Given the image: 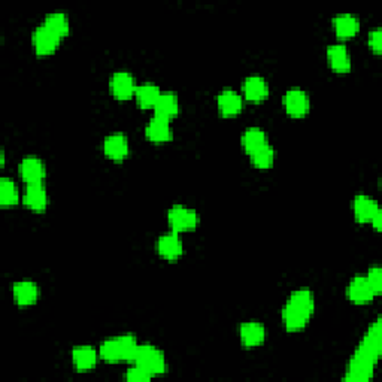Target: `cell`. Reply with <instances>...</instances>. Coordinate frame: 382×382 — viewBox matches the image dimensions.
<instances>
[{
    "mask_svg": "<svg viewBox=\"0 0 382 382\" xmlns=\"http://www.w3.org/2000/svg\"><path fill=\"white\" fill-rule=\"evenodd\" d=\"M381 355V319L378 318L373 323L366 335L363 336L357 350L348 364L346 381H368L372 378L373 369Z\"/></svg>",
    "mask_w": 382,
    "mask_h": 382,
    "instance_id": "obj_1",
    "label": "cell"
},
{
    "mask_svg": "<svg viewBox=\"0 0 382 382\" xmlns=\"http://www.w3.org/2000/svg\"><path fill=\"white\" fill-rule=\"evenodd\" d=\"M133 363L137 364V366L144 368L146 372H150L153 377L163 375L168 369L166 357H164L163 351L159 350L157 346L150 344L139 345Z\"/></svg>",
    "mask_w": 382,
    "mask_h": 382,
    "instance_id": "obj_2",
    "label": "cell"
},
{
    "mask_svg": "<svg viewBox=\"0 0 382 382\" xmlns=\"http://www.w3.org/2000/svg\"><path fill=\"white\" fill-rule=\"evenodd\" d=\"M168 223L172 227V232H191L197 227L199 215L194 210H191V207L178 203L173 205L168 211Z\"/></svg>",
    "mask_w": 382,
    "mask_h": 382,
    "instance_id": "obj_3",
    "label": "cell"
},
{
    "mask_svg": "<svg viewBox=\"0 0 382 382\" xmlns=\"http://www.w3.org/2000/svg\"><path fill=\"white\" fill-rule=\"evenodd\" d=\"M282 106H284L286 114H289L290 117L303 118L311 109L309 95L305 90L294 87V89H290L289 91L284 94Z\"/></svg>",
    "mask_w": 382,
    "mask_h": 382,
    "instance_id": "obj_4",
    "label": "cell"
},
{
    "mask_svg": "<svg viewBox=\"0 0 382 382\" xmlns=\"http://www.w3.org/2000/svg\"><path fill=\"white\" fill-rule=\"evenodd\" d=\"M32 43L38 56H51L56 53L60 43H62V39L45 25L41 24L32 34Z\"/></svg>",
    "mask_w": 382,
    "mask_h": 382,
    "instance_id": "obj_5",
    "label": "cell"
},
{
    "mask_svg": "<svg viewBox=\"0 0 382 382\" xmlns=\"http://www.w3.org/2000/svg\"><path fill=\"white\" fill-rule=\"evenodd\" d=\"M109 89L114 98L118 100H128L135 98V93L137 89V84L135 76L128 72H115L112 74L109 80Z\"/></svg>",
    "mask_w": 382,
    "mask_h": 382,
    "instance_id": "obj_6",
    "label": "cell"
},
{
    "mask_svg": "<svg viewBox=\"0 0 382 382\" xmlns=\"http://www.w3.org/2000/svg\"><path fill=\"white\" fill-rule=\"evenodd\" d=\"M20 177L25 181V184H41L47 177V168L36 155H29L21 160L19 166Z\"/></svg>",
    "mask_w": 382,
    "mask_h": 382,
    "instance_id": "obj_7",
    "label": "cell"
},
{
    "mask_svg": "<svg viewBox=\"0 0 382 382\" xmlns=\"http://www.w3.org/2000/svg\"><path fill=\"white\" fill-rule=\"evenodd\" d=\"M145 136L153 144H168L173 137V128L169 120L153 117L145 126Z\"/></svg>",
    "mask_w": 382,
    "mask_h": 382,
    "instance_id": "obj_8",
    "label": "cell"
},
{
    "mask_svg": "<svg viewBox=\"0 0 382 382\" xmlns=\"http://www.w3.org/2000/svg\"><path fill=\"white\" fill-rule=\"evenodd\" d=\"M155 248H157V253L164 260H178L182 256V253H184V244H182L179 233L177 232L161 234L157 239Z\"/></svg>",
    "mask_w": 382,
    "mask_h": 382,
    "instance_id": "obj_9",
    "label": "cell"
},
{
    "mask_svg": "<svg viewBox=\"0 0 382 382\" xmlns=\"http://www.w3.org/2000/svg\"><path fill=\"white\" fill-rule=\"evenodd\" d=\"M348 299L355 305H366L377 296L366 276H354L348 284Z\"/></svg>",
    "mask_w": 382,
    "mask_h": 382,
    "instance_id": "obj_10",
    "label": "cell"
},
{
    "mask_svg": "<svg viewBox=\"0 0 382 382\" xmlns=\"http://www.w3.org/2000/svg\"><path fill=\"white\" fill-rule=\"evenodd\" d=\"M327 62L337 74H348L352 67L351 54L344 43H333L327 48Z\"/></svg>",
    "mask_w": 382,
    "mask_h": 382,
    "instance_id": "obj_11",
    "label": "cell"
},
{
    "mask_svg": "<svg viewBox=\"0 0 382 382\" xmlns=\"http://www.w3.org/2000/svg\"><path fill=\"white\" fill-rule=\"evenodd\" d=\"M23 202L33 212L45 211L49 202V197L43 182H41V184H27L24 191Z\"/></svg>",
    "mask_w": 382,
    "mask_h": 382,
    "instance_id": "obj_12",
    "label": "cell"
},
{
    "mask_svg": "<svg viewBox=\"0 0 382 382\" xmlns=\"http://www.w3.org/2000/svg\"><path fill=\"white\" fill-rule=\"evenodd\" d=\"M103 151H105V155L108 159L114 161H123L124 159H127L130 151L127 136L123 133L109 135L105 139V142H103Z\"/></svg>",
    "mask_w": 382,
    "mask_h": 382,
    "instance_id": "obj_13",
    "label": "cell"
},
{
    "mask_svg": "<svg viewBox=\"0 0 382 382\" xmlns=\"http://www.w3.org/2000/svg\"><path fill=\"white\" fill-rule=\"evenodd\" d=\"M41 290L36 282L33 281H19L12 285V297L16 305L30 306L38 302Z\"/></svg>",
    "mask_w": 382,
    "mask_h": 382,
    "instance_id": "obj_14",
    "label": "cell"
},
{
    "mask_svg": "<svg viewBox=\"0 0 382 382\" xmlns=\"http://www.w3.org/2000/svg\"><path fill=\"white\" fill-rule=\"evenodd\" d=\"M352 211H354L355 220L361 224H366L372 221L375 214L381 211V207L375 199H372L370 196L366 194H359L355 196L352 202Z\"/></svg>",
    "mask_w": 382,
    "mask_h": 382,
    "instance_id": "obj_15",
    "label": "cell"
},
{
    "mask_svg": "<svg viewBox=\"0 0 382 382\" xmlns=\"http://www.w3.org/2000/svg\"><path fill=\"white\" fill-rule=\"evenodd\" d=\"M216 106L224 117H234L244 108V99L242 95L232 89L223 90L216 98Z\"/></svg>",
    "mask_w": 382,
    "mask_h": 382,
    "instance_id": "obj_16",
    "label": "cell"
},
{
    "mask_svg": "<svg viewBox=\"0 0 382 382\" xmlns=\"http://www.w3.org/2000/svg\"><path fill=\"white\" fill-rule=\"evenodd\" d=\"M239 339L247 348H256L266 339V328L257 321H248L239 327Z\"/></svg>",
    "mask_w": 382,
    "mask_h": 382,
    "instance_id": "obj_17",
    "label": "cell"
},
{
    "mask_svg": "<svg viewBox=\"0 0 382 382\" xmlns=\"http://www.w3.org/2000/svg\"><path fill=\"white\" fill-rule=\"evenodd\" d=\"M242 90H244L245 99L254 103H260L267 99L269 95V84L263 76L251 75L242 84Z\"/></svg>",
    "mask_w": 382,
    "mask_h": 382,
    "instance_id": "obj_18",
    "label": "cell"
},
{
    "mask_svg": "<svg viewBox=\"0 0 382 382\" xmlns=\"http://www.w3.org/2000/svg\"><path fill=\"white\" fill-rule=\"evenodd\" d=\"M281 318H282L284 327L289 330V332H300V330L306 327L308 321L311 319L308 314H305V312L300 311L299 308L291 305L290 302H286V305L282 308Z\"/></svg>",
    "mask_w": 382,
    "mask_h": 382,
    "instance_id": "obj_19",
    "label": "cell"
},
{
    "mask_svg": "<svg viewBox=\"0 0 382 382\" xmlns=\"http://www.w3.org/2000/svg\"><path fill=\"white\" fill-rule=\"evenodd\" d=\"M155 117L164 120H172L179 114V99L177 93L173 91H161L160 98L154 106Z\"/></svg>",
    "mask_w": 382,
    "mask_h": 382,
    "instance_id": "obj_20",
    "label": "cell"
},
{
    "mask_svg": "<svg viewBox=\"0 0 382 382\" xmlns=\"http://www.w3.org/2000/svg\"><path fill=\"white\" fill-rule=\"evenodd\" d=\"M333 29L339 39H351L360 30V21L352 14H339L333 19Z\"/></svg>",
    "mask_w": 382,
    "mask_h": 382,
    "instance_id": "obj_21",
    "label": "cell"
},
{
    "mask_svg": "<svg viewBox=\"0 0 382 382\" xmlns=\"http://www.w3.org/2000/svg\"><path fill=\"white\" fill-rule=\"evenodd\" d=\"M240 144L248 154H253L258 148L269 144L267 133L262 127H248L240 136Z\"/></svg>",
    "mask_w": 382,
    "mask_h": 382,
    "instance_id": "obj_22",
    "label": "cell"
},
{
    "mask_svg": "<svg viewBox=\"0 0 382 382\" xmlns=\"http://www.w3.org/2000/svg\"><path fill=\"white\" fill-rule=\"evenodd\" d=\"M100 355L91 346H76L72 351V363L80 372H87L95 366Z\"/></svg>",
    "mask_w": 382,
    "mask_h": 382,
    "instance_id": "obj_23",
    "label": "cell"
},
{
    "mask_svg": "<svg viewBox=\"0 0 382 382\" xmlns=\"http://www.w3.org/2000/svg\"><path fill=\"white\" fill-rule=\"evenodd\" d=\"M161 94V90L159 85H155L153 82H145L142 85H137L135 99L137 102V105L141 108H153L157 103L159 98Z\"/></svg>",
    "mask_w": 382,
    "mask_h": 382,
    "instance_id": "obj_24",
    "label": "cell"
},
{
    "mask_svg": "<svg viewBox=\"0 0 382 382\" xmlns=\"http://www.w3.org/2000/svg\"><path fill=\"white\" fill-rule=\"evenodd\" d=\"M42 24L53 33H56L62 41L67 36L69 32H71V21H69V16L65 12H60V11L48 14L45 16V21Z\"/></svg>",
    "mask_w": 382,
    "mask_h": 382,
    "instance_id": "obj_25",
    "label": "cell"
},
{
    "mask_svg": "<svg viewBox=\"0 0 382 382\" xmlns=\"http://www.w3.org/2000/svg\"><path fill=\"white\" fill-rule=\"evenodd\" d=\"M289 302L291 305H294L296 308H299L300 311L305 312L309 317H312L315 311V299H314V293L309 290H296L291 293V296L289 299Z\"/></svg>",
    "mask_w": 382,
    "mask_h": 382,
    "instance_id": "obj_26",
    "label": "cell"
},
{
    "mask_svg": "<svg viewBox=\"0 0 382 382\" xmlns=\"http://www.w3.org/2000/svg\"><path fill=\"white\" fill-rule=\"evenodd\" d=\"M20 201V191L15 182L10 178L0 181V205L5 207L15 206Z\"/></svg>",
    "mask_w": 382,
    "mask_h": 382,
    "instance_id": "obj_27",
    "label": "cell"
},
{
    "mask_svg": "<svg viewBox=\"0 0 382 382\" xmlns=\"http://www.w3.org/2000/svg\"><path fill=\"white\" fill-rule=\"evenodd\" d=\"M251 155V161L256 168L258 169H269L273 166L275 159H276V153L271 146V144H266L262 148H258L257 151H254Z\"/></svg>",
    "mask_w": 382,
    "mask_h": 382,
    "instance_id": "obj_28",
    "label": "cell"
},
{
    "mask_svg": "<svg viewBox=\"0 0 382 382\" xmlns=\"http://www.w3.org/2000/svg\"><path fill=\"white\" fill-rule=\"evenodd\" d=\"M99 355H100V359H103L108 363L123 361V355H121L118 336L111 337V339H106L105 342H102L100 348H99Z\"/></svg>",
    "mask_w": 382,
    "mask_h": 382,
    "instance_id": "obj_29",
    "label": "cell"
},
{
    "mask_svg": "<svg viewBox=\"0 0 382 382\" xmlns=\"http://www.w3.org/2000/svg\"><path fill=\"white\" fill-rule=\"evenodd\" d=\"M121 355H123V361H133L135 355L139 348V342L133 335H123L118 336Z\"/></svg>",
    "mask_w": 382,
    "mask_h": 382,
    "instance_id": "obj_30",
    "label": "cell"
},
{
    "mask_svg": "<svg viewBox=\"0 0 382 382\" xmlns=\"http://www.w3.org/2000/svg\"><path fill=\"white\" fill-rule=\"evenodd\" d=\"M151 378H153L151 373L146 372L144 368L137 366V364H135L133 368H130L126 372V379L130 381V382H146V381H150Z\"/></svg>",
    "mask_w": 382,
    "mask_h": 382,
    "instance_id": "obj_31",
    "label": "cell"
},
{
    "mask_svg": "<svg viewBox=\"0 0 382 382\" xmlns=\"http://www.w3.org/2000/svg\"><path fill=\"white\" fill-rule=\"evenodd\" d=\"M366 278H368V281L372 286V290L375 291V294L378 296V294H381V291H382V271H381V267L379 266L370 267Z\"/></svg>",
    "mask_w": 382,
    "mask_h": 382,
    "instance_id": "obj_32",
    "label": "cell"
},
{
    "mask_svg": "<svg viewBox=\"0 0 382 382\" xmlns=\"http://www.w3.org/2000/svg\"><path fill=\"white\" fill-rule=\"evenodd\" d=\"M369 47L375 54L381 53L382 48V32L379 27H377L375 30H372L369 33Z\"/></svg>",
    "mask_w": 382,
    "mask_h": 382,
    "instance_id": "obj_33",
    "label": "cell"
},
{
    "mask_svg": "<svg viewBox=\"0 0 382 382\" xmlns=\"http://www.w3.org/2000/svg\"><path fill=\"white\" fill-rule=\"evenodd\" d=\"M381 218H382V212L379 211L378 214H375V216H373L372 221H370V224L373 225V229L378 230V232L381 230Z\"/></svg>",
    "mask_w": 382,
    "mask_h": 382,
    "instance_id": "obj_34",
    "label": "cell"
}]
</instances>
